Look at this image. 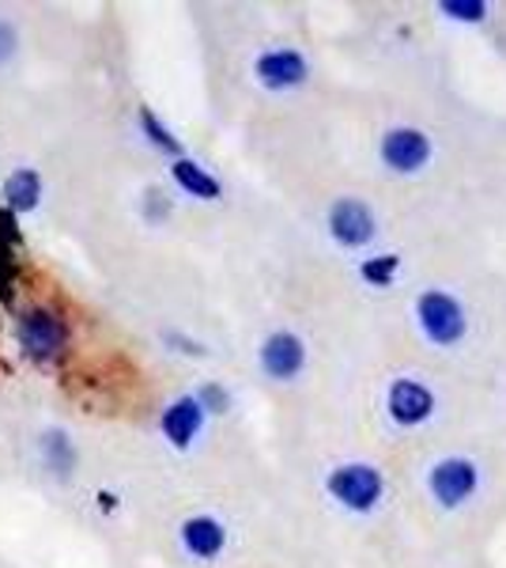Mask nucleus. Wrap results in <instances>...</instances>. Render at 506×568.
<instances>
[{"mask_svg":"<svg viewBox=\"0 0 506 568\" xmlns=\"http://www.w3.org/2000/svg\"><path fill=\"white\" fill-rule=\"evenodd\" d=\"M476 485H481V470H476L473 459L465 455H450V459H438L427 474V489L443 508H462V504L473 497Z\"/></svg>","mask_w":506,"mask_h":568,"instance_id":"39448f33","label":"nucleus"},{"mask_svg":"<svg viewBox=\"0 0 506 568\" xmlns=\"http://www.w3.org/2000/svg\"><path fill=\"white\" fill-rule=\"evenodd\" d=\"M0 243H4V246H12V251L23 243L20 227H16V216L8 213V209H0Z\"/></svg>","mask_w":506,"mask_h":568,"instance_id":"aec40b11","label":"nucleus"},{"mask_svg":"<svg viewBox=\"0 0 506 568\" xmlns=\"http://www.w3.org/2000/svg\"><path fill=\"white\" fill-rule=\"evenodd\" d=\"M171 179L178 182V186L186 190V194L200 197V201H216L219 194H224V186H219V179H216V175H208V171L200 168L197 160H186V155H178V160H174Z\"/></svg>","mask_w":506,"mask_h":568,"instance_id":"f8f14e48","label":"nucleus"},{"mask_svg":"<svg viewBox=\"0 0 506 568\" xmlns=\"http://www.w3.org/2000/svg\"><path fill=\"white\" fill-rule=\"evenodd\" d=\"M257 84L269 88V91H291L299 84H307L310 77V65L299 50H269L257 58Z\"/></svg>","mask_w":506,"mask_h":568,"instance_id":"1a4fd4ad","label":"nucleus"},{"mask_svg":"<svg viewBox=\"0 0 506 568\" xmlns=\"http://www.w3.org/2000/svg\"><path fill=\"white\" fill-rule=\"evenodd\" d=\"M20 345L31 361L50 364L69 345V323L53 307H31L20 315Z\"/></svg>","mask_w":506,"mask_h":568,"instance_id":"7ed1b4c3","label":"nucleus"},{"mask_svg":"<svg viewBox=\"0 0 506 568\" xmlns=\"http://www.w3.org/2000/svg\"><path fill=\"white\" fill-rule=\"evenodd\" d=\"M141 130H144V136L155 144V149H163V152H171V155H182V141L174 136L167 125L155 118V110L152 106H144L141 110Z\"/></svg>","mask_w":506,"mask_h":568,"instance_id":"dca6fc26","label":"nucleus"},{"mask_svg":"<svg viewBox=\"0 0 506 568\" xmlns=\"http://www.w3.org/2000/svg\"><path fill=\"white\" fill-rule=\"evenodd\" d=\"M12 288H16V254L12 246L0 243V304L12 300Z\"/></svg>","mask_w":506,"mask_h":568,"instance_id":"6ab92c4d","label":"nucleus"},{"mask_svg":"<svg viewBox=\"0 0 506 568\" xmlns=\"http://www.w3.org/2000/svg\"><path fill=\"white\" fill-rule=\"evenodd\" d=\"M167 345H178V353H189V356H205V345L189 342V337H182V334H167Z\"/></svg>","mask_w":506,"mask_h":568,"instance_id":"5701e85b","label":"nucleus"},{"mask_svg":"<svg viewBox=\"0 0 506 568\" xmlns=\"http://www.w3.org/2000/svg\"><path fill=\"white\" fill-rule=\"evenodd\" d=\"M42 463L50 474H58V478H72V470H76V447H72V439L64 433H45L42 436Z\"/></svg>","mask_w":506,"mask_h":568,"instance_id":"4468645a","label":"nucleus"},{"mask_svg":"<svg viewBox=\"0 0 506 568\" xmlns=\"http://www.w3.org/2000/svg\"><path fill=\"white\" fill-rule=\"evenodd\" d=\"M12 53H16V31H12V23L0 20V65H4Z\"/></svg>","mask_w":506,"mask_h":568,"instance_id":"4be33fe9","label":"nucleus"},{"mask_svg":"<svg viewBox=\"0 0 506 568\" xmlns=\"http://www.w3.org/2000/svg\"><path fill=\"white\" fill-rule=\"evenodd\" d=\"M200 425H205V409H200L197 394H182V398H174L171 406L163 409V420H159L163 436H167L178 452H186L193 439H197Z\"/></svg>","mask_w":506,"mask_h":568,"instance_id":"9d476101","label":"nucleus"},{"mask_svg":"<svg viewBox=\"0 0 506 568\" xmlns=\"http://www.w3.org/2000/svg\"><path fill=\"white\" fill-rule=\"evenodd\" d=\"M326 489H329V497L337 504H344L348 511H371L374 504L382 500L385 478L379 466H371V463H344V466H337V470H329Z\"/></svg>","mask_w":506,"mask_h":568,"instance_id":"f03ea898","label":"nucleus"},{"mask_svg":"<svg viewBox=\"0 0 506 568\" xmlns=\"http://www.w3.org/2000/svg\"><path fill=\"white\" fill-rule=\"evenodd\" d=\"M302 364H307V345H302L299 334H291V329H276L261 342V372L269 375V379H296L302 372Z\"/></svg>","mask_w":506,"mask_h":568,"instance_id":"6e6552de","label":"nucleus"},{"mask_svg":"<svg viewBox=\"0 0 506 568\" xmlns=\"http://www.w3.org/2000/svg\"><path fill=\"white\" fill-rule=\"evenodd\" d=\"M39 197H42L39 171L20 168V171H12V175L4 179V205H8V213H31V209L39 205Z\"/></svg>","mask_w":506,"mask_h":568,"instance_id":"ddd939ff","label":"nucleus"},{"mask_svg":"<svg viewBox=\"0 0 506 568\" xmlns=\"http://www.w3.org/2000/svg\"><path fill=\"white\" fill-rule=\"evenodd\" d=\"M438 8H443V16H450V20H457V23H484L487 12H492L484 0H443Z\"/></svg>","mask_w":506,"mask_h":568,"instance_id":"f3484780","label":"nucleus"},{"mask_svg":"<svg viewBox=\"0 0 506 568\" xmlns=\"http://www.w3.org/2000/svg\"><path fill=\"white\" fill-rule=\"evenodd\" d=\"M385 409H390L393 425L416 428L435 414V394H431V387H423L420 379H393L390 394H385Z\"/></svg>","mask_w":506,"mask_h":568,"instance_id":"0eeeda50","label":"nucleus"},{"mask_svg":"<svg viewBox=\"0 0 506 568\" xmlns=\"http://www.w3.org/2000/svg\"><path fill=\"white\" fill-rule=\"evenodd\" d=\"M182 546H186L197 561H211V557L224 554L227 530L219 519H211V516H193L182 524Z\"/></svg>","mask_w":506,"mask_h":568,"instance_id":"9b49d317","label":"nucleus"},{"mask_svg":"<svg viewBox=\"0 0 506 568\" xmlns=\"http://www.w3.org/2000/svg\"><path fill=\"white\" fill-rule=\"evenodd\" d=\"M197 402H200L205 414H227V409H231V394L219 387V383H205L197 394Z\"/></svg>","mask_w":506,"mask_h":568,"instance_id":"a211bd4d","label":"nucleus"},{"mask_svg":"<svg viewBox=\"0 0 506 568\" xmlns=\"http://www.w3.org/2000/svg\"><path fill=\"white\" fill-rule=\"evenodd\" d=\"M397 270H401L397 254H379V258H363V265H359V277H363L366 284H374V288H390L393 277H397Z\"/></svg>","mask_w":506,"mask_h":568,"instance_id":"2eb2a0df","label":"nucleus"},{"mask_svg":"<svg viewBox=\"0 0 506 568\" xmlns=\"http://www.w3.org/2000/svg\"><path fill=\"white\" fill-rule=\"evenodd\" d=\"M167 213H171V201L163 197L159 190H152L148 201H144V216H148V220H163Z\"/></svg>","mask_w":506,"mask_h":568,"instance_id":"412c9836","label":"nucleus"},{"mask_svg":"<svg viewBox=\"0 0 506 568\" xmlns=\"http://www.w3.org/2000/svg\"><path fill=\"white\" fill-rule=\"evenodd\" d=\"M379 155L393 175H416V171H423L431 163L435 144H431V136L416 130V125H397V130H390L382 136Z\"/></svg>","mask_w":506,"mask_h":568,"instance_id":"20e7f679","label":"nucleus"},{"mask_svg":"<svg viewBox=\"0 0 506 568\" xmlns=\"http://www.w3.org/2000/svg\"><path fill=\"white\" fill-rule=\"evenodd\" d=\"M416 318H420V329L431 345H457L468 329V318H465V307L457 304L450 292L443 288H427L423 296L416 300Z\"/></svg>","mask_w":506,"mask_h":568,"instance_id":"f257e3e1","label":"nucleus"},{"mask_svg":"<svg viewBox=\"0 0 506 568\" xmlns=\"http://www.w3.org/2000/svg\"><path fill=\"white\" fill-rule=\"evenodd\" d=\"M374 232H379V220H374L366 201L337 197L333 205H329V235H333L337 246L359 251V246H366L374 240Z\"/></svg>","mask_w":506,"mask_h":568,"instance_id":"423d86ee","label":"nucleus"}]
</instances>
